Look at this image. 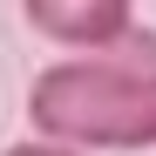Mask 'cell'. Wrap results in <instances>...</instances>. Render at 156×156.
Segmentation results:
<instances>
[{
  "mask_svg": "<svg viewBox=\"0 0 156 156\" xmlns=\"http://www.w3.org/2000/svg\"><path fill=\"white\" fill-rule=\"evenodd\" d=\"M27 129L68 149H156V27H129L115 48L61 55L27 82Z\"/></svg>",
  "mask_w": 156,
  "mask_h": 156,
  "instance_id": "obj_1",
  "label": "cell"
},
{
  "mask_svg": "<svg viewBox=\"0 0 156 156\" xmlns=\"http://www.w3.org/2000/svg\"><path fill=\"white\" fill-rule=\"evenodd\" d=\"M27 27L41 41L68 48V55H95V48H115L136 27V0H20Z\"/></svg>",
  "mask_w": 156,
  "mask_h": 156,
  "instance_id": "obj_2",
  "label": "cell"
},
{
  "mask_svg": "<svg viewBox=\"0 0 156 156\" xmlns=\"http://www.w3.org/2000/svg\"><path fill=\"white\" fill-rule=\"evenodd\" d=\"M0 156H82V149H68V143H48V136H27V143H7Z\"/></svg>",
  "mask_w": 156,
  "mask_h": 156,
  "instance_id": "obj_3",
  "label": "cell"
}]
</instances>
